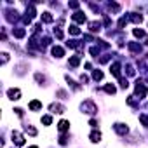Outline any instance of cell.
Segmentation results:
<instances>
[{"instance_id": "1", "label": "cell", "mask_w": 148, "mask_h": 148, "mask_svg": "<svg viewBox=\"0 0 148 148\" xmlns=\"http://www.w3.org/2000/svg\"><path fill=\"white\" fill-rule=\"evenodd\" d=\"M80 108H82L84 113H89V115H94V113L98 112V108H96V105H94L92 101H84V103L80 105Z\"/></svg>"}, {"instance_id": "2", "label": "cell", "mask_w": 148, "mask_h": 148, "mask_svg": "<svg viewBox=\"0 0 148 148\" xmlns=\"http://www.w3.org/2000/svg\"><path fill=\"white\" fill-rule=\"evenodd\" d=\"M113 129H115V132L120 134V136H125V134L129 132V127H127L125 124H120V122H117V124L113 125Z\"/></svg>"}, {"instance_id": "3", "label": "cell", "mask_w": 148, "mask_h": 148, "mask_svg": "<svg viewBox=\"0 0 148 148\" xmlns=\"http://www.w3.org/2000/svg\"><path fill=\"white\" fill-rule=\"evenodd\" d=\"M12 141H14L18 146H23V145H25V138H23V134L18 132V131H12Z\"/></svg>"}, {"instance_id": "4", "label": "cell", "mask_w": 148, "mask_h": 148, "mask_svg": "<svg viewBox=\"0 0 148 148\" xmlns=\"http://www.w3.org/2000/svg\"><path fill=\"white\" fill-rule=\"evenodd\" d=\"M7 96H9V99H14V101H16V99L21 98V91H19V89H9V91H7Z\"/></svg>"}, {"instance_id": "5", "label": "cell", "mask_w": 148, "mask_h": 148, "mask_svg": "<svg viewBox=\"0 0 148 148\" xmlns=\"http://www.w3.org/2000/svg\"><path fill=\"white\" fill-rule=\"evenodd\" d=\"M110 71H112L113 77H119L120 79V63H113L112 68H110Z\"/></svg>"}, {"instance_id": "6", "label": "cell", "mask_w": 148, "mask_h": 148, "mask_svg": "<svg viewBox=\"0 0 148 148\" xmlns=\"http://www.w3.org/2000/svg\"><path fill=\"white\" fill-rule=\"evenodd\" d=\"M52 56H54V58H63V56H64V51H63V47H59V45H54V47H52Z\"/></svg>"}, {"instance_id": "7", "label": "cell", "mask_w": 148, "mask_h": 148, "mask_svg": "<svg viewBox=\"0 0 148 148\" xmlns=\"http://www.w3.org/2000/svg\"><path fill=\"white\" fill-rule=\"evenodd\" d=\"M51 112L52 113H63L64 112V106H61L59 103H52L51 105Z\"/></svg>"}, {"instance_id": "8", "label": "cell", "mask_w": 148, "mask_h": 148, "mask_svg": "<svg viewBox=\"0 0 148 148\" xmlns=\"http://www.w3.org/2000/svg\"><path fill=\"white\" fill-rule=\"evenodd\" d=\"M73 21H77V23H84L86 21V14L84 12H75V14H73Z\"/></svg>"}, {"instance_id": "9", "label": "cell", "mask_w": 148, "mask_h": 148, "mask_svg": "<svg viewBox=\"0 0 148 148\" xmlns=\"http://www.w3.org/2000/svg\"><path fill=\"white\" fill-rule=\"evenodd\" d=\"M68 127H70V122H66V120H61V122L58 124L59 132H66V131H68Z\"/></svg>"}, {"instance_id": "10", "label": "cell", "mask_w": 148, "mask_h": 148, "mask_svg": "<svg viewBox=\"0 0 148 148\" xmlns=\"http://www.w3.org/2000/svg\"><path fill=\"white\" fill-rule=\"evenodd\" d=\"M91 141H92V143L101 141V132H99V131H92V132H91Z\"/></svg>"}, {"instance_id": "11", "label": "cell", "mask_w": 148, "mask_h": 148, "mask_svg": "<svg viewBox=\"0 0 148 148\" xmlns=\"http://www.w3.org/2000/svg\"><path fill=\"white\" fill-rule=\"evenodd\" d=\"M42 108V103L40 101H37V99H33L32 103H30V110H33V112H37V110H40Z\"/></svg>"}, {"instance_id": "12", "label": "cell", "mask_w": 148, "mask_h": 148, "mask_svg": "<svg viewBox=\"0 0 148 148\" xmlns=\"http://www.w3.org/2000/svg\"><path fill=\"white\" fill-rule=\"evenodd\" d=\"M129 49H131L132 52H141V45L136 44V42H129Z\"/></svg>"}, {"instance_id": "13", "label": "cell", "mask_w": 148, "mask_h": 148, "mask_svg": "<svg viewBox=\"0 0 148 148\" xmlns=\"http://www.w3.org/2000/svg\"><path fill=\"white\" fill-rule=\"evenodd\" d=\"M79 63H80V56H73V58H70V66H79Z\"/></svg>"}, {"instance_id": "14", "label": "cell", "mask_w": 148, "mask_h": 148, "mask_svg": "<svg viewBox=\"0 0 148 148\" xmlns=\"http://www.w3.org/2000/svg\"><path fill=\"white\" fill-rule=\"evenodd\" d=\"M129 19H131L132 23H141V21H143V16H141V14H131Z\"/></svg>"}, {"instance_id": "15", "label": "cell", "mask_w": 148, "mask_h": 148, "mask_svg": "<svg viewBox=\"0 0 148 148\" xmlns=\"http://www.w3.org/2000/svg\"><path fill=\"white\" fill-rule=\"evenodd\" d=\"M89 28H91V32H99L101 30V25L98 21H92V23H89Z\"/></svg>"}, {"instance_id": "16", "label": "cell", "mask_w": 148, "mask_h": 148, "mask_svg": "<svg viewBox=\"0 0 148 148\" xmlns=\"http://www.w3.org/2000/svg\"><path fill=\"white\" fill-rule=\"evenodd\" d=\"M92 77H94V80H101V79H103V71H101V70H94Z\"/></svg>"}, {"instance_id": "17", "label": "cell", "mask_w": 148, "mask_h": 148, "mask_svg": "<svg viewBox=\"0 0 148 148\" xmlns=\"http://www.w3.org/2000/svg\"><path fill=\"white\" fill-rule=\"evenodd\" d=\"M42 21H44V23H51V21H52L51 12H44V14H42Z\"/></svg>"}, {"instance_id": "18", "label": "cell", "mask_w": 148, "mask_h": 148, "mask_svg": "<svg viewBox=\"0 0 148 148\" xmlns=\"http://www.w3.org/2000/svg\"><path fill=\"white\" fill-rule=\"evenodd\" d=\"M25 33H26V32H25L23 28H18V30H14V35H16L18 38H23V37H25Z\"/></svg>"}, {"instance_id": "19", "label": "cell", "mask_w": 148, "mask_h": 148, "mask_svg": "<svg viewBox=\"0 0 148 148\" xmlns=\"http://www.w3.org/2000/svg\"><path fill=\"white\" fill-rule=\"evenodd\" d=\"M105 91L108 92V94H115V86H112V84H108V86H105Z\"/></svg>"}, {"instance_id": "20", "label": "cell", "mask_w": 148, "mask_h": 148, "mask_svg": "<svg viewBox=\"0 0 148 148\" xmlns=\"http://www.w3.org/2000/svg\"><path fill=\"white\" fill-rule=\"evenodd\" d=\"M70 33H71V35H79V33H80V30H79L75 25H71V26H70Z\"/></svg>"}, {"instance_id": "21", "label": "cell", "mask_w": 148, "mask_h": 148, "mask_svg": "<svg viewBox=\"0 0 148 148\" xmlns=\"http://www.w3.org/2000/svg\"><path fill=\"white\" fill-rule=\"evenodd\" d=\"M134 37L143 38V37H145V32H143V30H139V28H136V30H134Z\"/></svg>"}, {"instance_id": "22", "label": "cell", "mask_w": 148, "mask_h": 148, "mask_svg": "<svg viewBox=\"0 0 148 148\" xmlns=\"http://www.w3.org/2000/svg\"><path fill=\"white\" fill-rule=\"evenodd\" d=\"M42 122H44L45 125H49V124L52 122V119H51V115H45V117H42Z\"/></svg>"}, {"instance_id": "23", "label": "cell", "mask_w": 148, "mask_h": 148, "mask_svg": "<svg viewBox=\"0 0 148 148\" xmlns=\"http://www.w3.org/2000/svg\"><path fill=\"white\" fill-rule=\"evenodd\" d=\"M25 129H26V132H30V134H32V136H35V134H37V129H33V127H32V125H26V127H25Z\"/></svg>"}, {"instance_id": "24", "label": "cell", "mask_w": 148, "mask_h": 148, "mask_svg": "<svg viewBox=\"0 0 148 148\" xmlns=\"http://www.w3.org/2000/svg\"><path fill=\"white\" fill-rule=\"evenodd\" d=\"M139 120L145 124V127H148V117L146 115H139Z\"/></svg>"}, {"instance_id": "25", "label": "cell", "mask_w": 148, "mask_h": 148, "mask_svg": "<svg viewBox=\"0 0 148 148\" xmlns=\"http://www.w3.org/2000/svg\"><path fill=\"white\" fill-rule=\"evenodd\" d=\"M35 79H37V82H44L45 80V77L42 75V73H35Z\"/></svg>"}, {"instance_id": "26", "label": "cell", "mask_w": 148, "mask_h": 148, "mask_svg": "<svg viewBox=\"0 0 148 148\" xmlns=\"http://www.w3.org/2000/svg\"><path fill=\"white\" fill-rule=\"evenodd\" d=\"M7 59H9V54H7V52H4V54H2V64H5V63H7Z\"/></svg>"}, {"instance_id": "27", "label": "cell", "mask_w": 148, "mask_h": 148, "mask_svg": "<svg viewBox=\"0 0 148 148\" xmlns=\"http://www.w3.org/2000/svg\"><path fill=\"white\" fill-rule=\"evenodd\" d=\"M14 112H16V115H18V117H23V110H21V108H16Z\"/></svg>"}, {"instance_id": "28", "label": "cell", "mask_w": 148, "mask_h": 148, "mask_svg": "<svg viewBox=\"0 0 148 148\" xmlns=\"http://www.w3.org/2000/svg\"><path fill=\"white\" fill-rule=\"evenodd\" d=\"M68 5H70V7H71V9H77V7H79V4H77V2H70V4H68Z\"/></svg>"}, {"instance_id": "29", "label": "cell", "mask_w": 148, "mask_h": 148, "mask_svg": "<svg viewBox=\"0 0 148 148\" xmlns=\"http://www.w3.org/2000/svg\"><path fill=\"white\" fill-rule=\"evenodd\" d=\"M80 80H82V82H89V77H87V75H82Z\"/></svg>"}, {"instance_id": "30", "label": "cell", "mask_w": 148, "mask_h": 148, "mask_svg": "<svg viewBox=\"0 0 148 148\" xmlns=\"http://www.w3.org/2000/svg\"><path fill=\"white\" fill-rule=\"evenodd\" d=\"M89 124H91V125H92V127H98V122H96V120H91V122H89Z\"/></svg>"}, {"instance_id": "31", "label": "cell", "mask_w": 148, "mask_h": 148, "mask_svg": "<svg viewBox=\"0 0 148 148\" xmlns=\"http://www.w3.org/2000/svg\"><path fill=\"white\" fill-rule=\"evenodd\" d=\"M30 148H38V146H30Z\"/></svg>"}]
</instances>
